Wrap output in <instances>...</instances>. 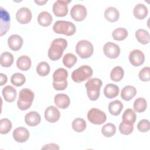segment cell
<instances>
[{"label": "cell", "mask_w": 150, "mask_h": 150, "mask_svg": "<svg viewBox=\"0 0 150 150\" xmlns=\"http://www.w3.org/2000/svg\"><path fill=\"white\" fill-rule=\"evenodd\" d=\"M67 46V42L63 38H57L54 39L48 50V57L53 61L57 60L61 58L64 50Z\"/></svg>", "instance_id": "cell-1"}, {"label": "cell", "mask_w": 150, "mask_h": 150, "mask_svg": "<svg viewBox=\"0 0 150 150\" xmlns=\"http://www.w3.org/2000/svg\"><path fill=\"white\" fill-rule=\"evenodd\" d=\"M68 72L64 68L56 69L53 74V87L56 90H64L67 86Z\"/></svg>", "instance_id": "cell-2"}, {"label": "cell", "mask_w": 150, "mask_h": 150, "mask_svg": "<svg viewBox=\"0 0 150 150\" xmlns=\"http://www.w3.org/2000/svg\"><path fill=\"white\" fill-rule=\"evenodd\" d=\"M34 93L29 88H25L22 89L19 93V98L17 101V105L19 109L22 111L28 110L32 105Z\"/></svg>", "instance_id": "cell-3"}, {"label": "cell", "mask_w": 150, "mask_h": 150, "mask_svg": "<svg viewBox=\"0 0 150 150\" xmlns=\"http://www.w3.org/2000/svg\"><path fill=\"white\" fill-rule=\"evenodd\" d=\"M102 84V81L98 78L91 79L87 81L85 87L87 90V96L90 100L96 101L98 98Z\"/></svg>", "instance_id": "cell-4"}, {"label": "cell", "mask_w": 150, "mask_h": 150, "mask_svg": "<svg viewBox=\"0 0 150 150\" xmlns=\"http://www.w3.org/2000/svg\"><path fill=\"white\" fill-rule=\"evenodd\" d=\"M53 31L57 34H63L66 36H72L76 31V26L70 21H57L53 26Z\"/></svg>", "instance_id": "cell-5"}, {"label": "cell", "mask_w": 150, "mask_h": 150, "mask_svg": "<svg viewBox=\"0 0 150 150\" xmlns=\"http://www.w3.org/2000/svg\"><path fill=\"white\" fill-rule=\"evenodd\" d=\"M93 73V70L90 66L83 65L72 72L71 79L73 81L80 83L91 78Z\"/></svg>", "instance_id": "cell-6"}, {"label": "cell", "mask_w": 150, "mask_h": 150, "mask_svg": "<svg viewBox=\"0 0 150 150\" xmlns=\"http://www.w3.org/2000/svg\"><path fill=\"white\" fill-rule=\"evenodd\" d=\"M94 49L92 43L87 40H81L77 42L76 52L81 59L90 57L93 53Z\"/></svg>", "instance_id": "cell-7"}, {"label": "cell", "mask_w": 150, "mask_h": 150, "mask_svg": "<svg viewBox=\"0 0 150 150\" xmlns=\"http://www.w3.org/2000/svg\"><path fill=\"white\" fill-rule=\"evenodd\" d=\"M87 117L89 122L96 125H101L107 120L105 113L96 108L90 109L87 112Z\"/></svg>", "instance_id": "cell-8"}, {"label": "cell", "mask_w": 150, "mask_h": 150, "mask_svg": "<svg viewBox=\"0 0 150 150\" xmlns=\"http://www.w3.org/2000/svg\"><path fill=\"white\" fill-rule=\"evenodd\" d=\"M71 0H57L54 2L53 5V12L58 17H63L68 13V4Z\"/></svg>", "instance_id": "cell-9"}, {"label": "cell", "mask_w": 150, "mask_h": 150, "mask_svg": "<svg viewBox=\"0 0 150 150\" xmlns=\"http://www.w3.org/2000/svg\"><path fill=\"white\" fill-rule=\"evenodd\" d=\"M70 15L76 21H83L87 16L86 8L81 4L74 5L70 10Z\"/></svg>", "instance_id": "cell-10"}, {"label": "cell", "mask_w": 150, "mask_h": 150, "mask_svg": "<svg viewBox=\"0 0 150 150\" xmlns=\"http://www.w3.org/2000/svg\"><path fill=\"white\" fill-rule=\"evenodd\" d=\"M104 54L110 59H115L120 54V48L119 46L114 43L107 42L103 46Z\"/></svg>", "instance_id": "cell-11"}, {"label": "cell", "mask_w": 150, "mask_h": 150, "mask_svg": "<svg viewBox=\"0 0 150 150\" xmlns=\"http://www.w3.org/2000/svg\"><path fill=\"white\" fill-rule=\"evenodd\" d=\"M32 15L30 10L26 7L19 9L16 13V19L21 24L28 23L32 19Z\"/></svg>", "instance_id": "cell-12"}, {"label": "cell", "mask_w": 150, "mask_h": 150, "mask_svg": "<svg viewBox=\"0 0 150 150\" xmlns=\"http://www.w3.org/2000/svg\"><path fill=\"white\" fill-rule=\"evenodd\" d=\"M129 61L134 66H139L145 61V56L142 51L138 49L132 50L129 54Z\"/></svg>", "instance_id": "cell-13"}, {"label": "cell", "mask_w": 150, "mask_h": 150, "mask_svg": "<svg viewBox=\"0 0 150 150\" xmlns=\"http://www.w3.org/2000/svg\"><path fill=\"white\" fill-rule=\"evenodd\" d=\"M60 117V113L57 108L53 105L49 106L45 111V118L49 122H57Z\"/></svg>", "instance_id": "cell-14"}, {"label": "cell", "mask_w": 150, "mask_h": 150, "mask_svg": "<svg viewBox=\"0 0 150 150\" xmlns=\"http://www.w3.org/2000/svg\"><path fill=\"white\" fill-rule=\"evenodd\" d=\"M29 132L25 127H18L13 131V138L15 141L20 143L26 142L29 138Z\"/></svg>", "instance_id": "cell-15"}, {"label": "cell", "mask_w": 150, "mask_h": 150, "mask_svg": "<svg viewBox=\"0 0 150 150\" xmlns=\"http://www.w3.org/2000/svg\"><path fill=\"white\" fill-rule=\"evenodd\" d=\"M10 26V16L9 13L1 7V36L5 34Z\"/></svg>", "instance_id": "cell-16"}, {"label": "cell", "mask_w": 150, "mask_h": 150, "mask_svg": "<svg viewBox=\"0 0 150 150\" xmlns=\"http://www.w3.org/2000/svg\"><path fill=\"white\" fill-rule=\"evenodd\" d=\"M8 45L11 50L18 51L22 47L23 39L19 35H12L8 39Z\"/></svg>", "instance_id": "cell-17"}, {"label": "cell", "mask_w": 150, "mask_h": 150, "mask_svg": "<svg viewBox=\"0 0 150 150\" xmlns=\"http://www.w3.org/2000/svg\"><path fill=\"white\" fill-rule=\"evenodd\" d=\"M54 104L62 109L67 108L70 103L69 97L64 93H59L54 96Z\"/></svg>", "instance_id": "cell-18"}, {"label": "cell", "mask_w": 150, "mask_h": 150, "mask_svg": "<svg viewBox=\"0 0 150 150\" xmlns=\"http://www.w3.org/2000/svg\"><path fill=\"white\" fill-rule=\"evenodd\" d=\"M41 121L40 114L36 111H30L25 116V121L27 125L31 127L38 125Z\"/></svg>", "instance_id": "cell-19"}, {"label": "cell", "mask_w": 150, "mask_h": 150, "mask_svg": "<svg viewBox=\"0 0 150 150\" xmlns=\"http://www.w3.org/2000/svg\"><path fill=\"white\" fill-rule=\"evenodd\" d=\"M16 90L11 86H6L2 90V96L5 101L12 103L16 98Z\"/></svg>", "instance_id": "cell-20"}, {"label": "cell", "mask_w": 150, "mask_h": 150, "mask_svg": "<svg viewBox=\"0 0 150 150\" xmlns=\"http://www.w3.org/2000/svg\"><path fill=\"white\" fill-rule=\"evenodd\" d=\"M148 10L147 7L143 4H137L133 10L134 16L139 20L144 19L148 15Z\"/></svg>", "instance_id": "cell-21"}, {"label": "cell", "mask_w": 150, "mask_h": 150, "mask_svg": "<svg viewBox=\"0 0 150 150\" xmlns=\"http://www.w3.org/2000/svg\"><path fill=\"white\" fill-rule=\"evenodd\" d=\"M120 89L118 86L109 83L107 84L104 89V94L105 96L108 98H113L116 97L119 94Z\"/></svg>", "instance_id": "cell-22"}, {"label": "cell", "mask_w": 150, "mask_h": 150, "mask_svg": "<svg viewBox=\"0 0 150 150\" xmlns=\"http://www.w3.org/2000/svg\"><path fill=\"white\" fill-rule=\"evenodd\" d=\"M32 64V62L30 57L26 55L20 56L16 61L17 67L22 71L28 70Z\"/></svg>", "instance_id": "cell-23"}, {"label": "cell", "mask_w": 150, "mask_h": 150, "mask_svg": "<svg viewBox=\"0 0 150 150\" xmlns=\"http://www.w3.org/2000/svg\"><path fill=\"white\" fill-rule=\"evenodd\" d=\"M119 11L115 7H108L104 11V17L109 22H114L117 21L119 18Z\"/></svg>", "instance_id": "cell-24"}, {"label": "cell", "mask_w": 150, "mask_h": 150, "mask_svg": "<svg viewBox=\"0 0 150 150\" xmlns=\"http://www.w3.org/2000/svg\"><path fill=\"white\" fill-rule=\"evenodd\" d=\"M137 94V90L132 86H126L121 90V97L125 101H129L133 98Z\"/></svg>", "instance_id": "cell-25"}, {"label": "cell", "mask_w": 150, "mask_h": 150, "mask_svg": "<svg viewBox=\"0 0 150 150\" xmlns=\"http://www.w3.org/2000/svg\"><path fill=\"white\" fill-rule=\"evenodd\" d=\"M52 16L47 11L41 12L38 16V22L42 26L46 27L50 25L52 22Z\"/></svg>", "instance_id": "cell-26"}, {"label": "cell", "mask_w": 150, "mask_h": 150, "mask_svg": "<svg viewBox=\"0 0 150 150\" xmlns=\"http://www.w3.org/2000/svg\"><path fill=\"white\" fill-rule=\"evenodd\" d=\"M123 109V104L118 100H114L109 103L108 111L112 115H119Z\"/></svg>", "instance_id": "cell-27"}, {"label": "cell", "mask_w": 150, "mask_h": 150, "mask_svg": "<svg viewBox=\"0 0 150 150\" xmlns=\"http://www.w3.org/2000/svg\"><path fill=\"white\" fill-rule=\"evenodd\" d=\"M122 122L133 125L137 119V115L134 111L131 108H128L125 110L122 114Z\"/></svg>", "instance_id": "cell-28"}, {"label": "cell", "mask_w": 150, "mask_h": 150, "mask_svg": "<svg viewBox=\"0 0 150 150\" xmlns=\"http://www.w3.org/2000/svg\"><path fill=\"white\" fill-rule=\"evenodd\" d=\"M135 38L139 43L143 45H146L149 42V34L144 29H139L136 31Z\"/></svg>", "instance_id": "cell-29"}, {"label": "cell", "mask_w": 150, "mask_h": 150, "mask_svg": "<svg viewBox=\"0 0 150 150\" xmlns=\"http://www.w3.org/2000/svg\"><path fill=\"white\" fill-rule=\"evenodd\" d=\"M13 56L12 53L5 52L1 54L0 63L1 66L5 67H9L12 66L13 62Z\"/></svg>", "instance_id": "cell-30"}, {"label": "cell", "mask_w": 150, "mask_h": 150, "mask_svg": "<svg viewBox=\"0 0 150 150\" xmlns=\"http://www.w3.org/2000/svg\"><path fill=\"white\" fill-rule=\"evenodd\" d=\"M124 71L123 69L120 66L114 67L110 73L111 79L115 82L120 81L124 77Z\"/></svg>", "instance_id": "cell-31"}, {"label": "cell", "mask_w": 150, "mask_h": 150, "mask_svg": "<svg viewBox=\"0 0 150 150\" xmlns=\"http://www.w3.org/2000/svg\"><path fill=\"white\" fill-rule=\"evenodd\" d=\"M128 31L124 28H118L114 29L112 33V36L115 40L121 41L127 37Z\"/></svg>", "instance_id": "cell-32"}, {"label": "cell", "mask_w": 150, "mask_h": 150, "mask_svg": "<svg viewBox=\"0 0 150 150\" xmlns=\"http://www.w3.org/2000/svg\"><path fill=\"white\" fill-rule=\"evenodd\" d=\"M134 110L137 112H142L145 111L147 107V103L146 100L143 97H139L137 98L133 104Z\"/></svg>", "instance_id": "cell-33"}, {"label": "cell", "mask_w": 150, "mask_h": 150, "mask_svg": "<svg viewBox=\"0 0 150 150\" xmlns=\"http://www.w3.org/2000/svg\"><path fill=\"white\" fill-rule=\"evenodd\" d=\"M72 128L77 132H81L86 128V122L81 118H77L72 122Z\"/></svg>", "instance_id": "cell-34"}, {"label": "cell", "mask_w": 150, "mask_h": 150, "mask_svg": "<svg viewBox=\"0 0 150 150\" xmlns=\"http://www.w3.org/2000/svg\"><path fill=\"white\" fill-rule=\"evenodd\" d=\"M116 132L115 125L112 123H107L101 128V133L105 137H111Z\"/></svg>", "instance_id": "cell-35"}, {"label": "cell", "mask_w": 150, "mask_h": 150, "mask_svg": "<svg viewBox=\"0 0 150 150\" xmlns=\"http://www.w3.org/2000/svg\"><path fill=\"white\" fill-rule=\"evenodd\" d=\"M77 57L73 53H68L63 58V63L67 68L72 67L77 62Z\"/></svg>", "instance_id": "cell-36"}, {"label": "cell", "mask_w": 150, "mask_h": 150, "mask_svg": "<svg viewBox=\"0 0 150 150\" xmlns=\"http://www.w3.org/2000/svg\"><path fill=\"white\" fill-rule=\"evenodd\" d=\"M50 66L46 62H40L36 67V72L40 76H46L50 72Z\"/></svg>", "instance_id": "cell-37"}, {"label": "cell", "mask_w": 150, "mask_h": 150, "mask_svg": "<svg viewBox=\"0 0 150 150\" xmlns=\"http://www.w3.org/2000/svg\"><path fill=\"white\" fill-rule=\"evenodd\" d=\"M11 83L16 86L19 87L22 86L26 81L25 76L20 73H14L11 78Z\"/></svg>", "instance_id": "cell-38"}, {"label": "cell", "mask_w": 150, "mask_h": 150, "mask_svg": "<svg viewBox=\"0 0 150 150\" xmlns=\"http://www.w3.org/2000/svg\"><path fill=\"white\" fill-rule=\"evenodd\" d=\"M12 122L8 118H2L0 120V133L1 134H8L12 129Z\"/></svg>", "instance_id": "cell-39"}, {"label": "cell", "mask_w": 150, "mask_h": 150, "mask_svg": "<svg viewBox=\"0 0 150 150\" xmlns=\"http://www.w3.org/2000/svg\"><path fill=\"white\" fill-rule=\"evenodd\" d=\"M134 129V125L121 122L119 125V130L123 135H129L131 134Z\"/></svg>", "instance_id": "cell-40"}, {"label": "cell", "mask_w": 150, "mask_h": 150, "mask_svg": "<svg viewBox=\"0 0 150 150\" xmlns=\"http://www.w3.org/2000/svg\"><path fill=\"white\" fill-rule=\"evenodd\" d=\"M150 68L149 67H144L139 72V78L142 81H148L150 80Z\"/></svg>", "instance_id": "cell-41"}, {"label": "cell", "mask_w": 150, "mask_h": 150, "mask_svg": "<svg viewBox=\"0 0 150 150\" xmlns=\"http://www.w3.org/2000/svg\"><path fill=\"white\" fill-rule=\"evenodd\" d=\"M137 129L139 131L142 132L148 131L150 129L149 121L146 119H143L139 121L137 124Z\"/></svg>", "instance_id": "cell-42"}, {"label": "cell", "mask_w": 150, "mask_h": 150, "mask_svg": "<svg viewBox=\"0 0 150 150\" xmlns=\"http://www.w3.org/2000/svg\"><path fill=\"white\" fill-rule=\"evenodd\" d=\"M59 146L57 144L51 143L49 144L45 145L42 148V149H59Z\"/></svg>", "instance_id": "cell-43"}, {"label": "cell", "mask_w": 150, "mask_h": 150, "mask_svg": "<svg viewBox=\"0 0 150 150\" xmlns=\"http://www.w3.org/2000/svg\"><path fill=\"white\" fill-rule=\"evenodd\" d=\"M0 85L2 86L6 84L8 80L7 76L4 73H0Z\"/></svg>", "instance_id": "cell-44"}, {"label": "cell", "mask_w": 150, "mask_h": 150, "mask_svg": "<svg viewBox=\"0 0 150 150\" xmlns=\"http://www.w3.org/2000/svg\"><path fill=\"white\" fill-rule=\"evenodd\" d=\"M47 2V0H45V1H35V2L39 5H43L45 3Z\"/></svg>", "instance_id": "cell-45"}]
</instances>
